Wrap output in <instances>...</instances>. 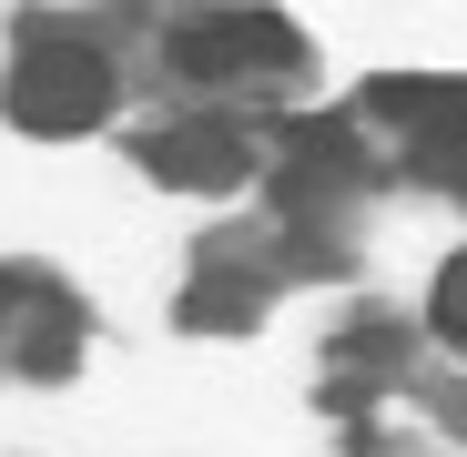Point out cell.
Returning a JSON list of instances; mask_svg holds the SVG:
<instances>
[{
  "mask_svg": "<svg viewBox=\"0 0 467 457\" xmlns=\"http://www.w3.org/2000/svg\"><path fill=\"white\" fill-rule=\"evenodd\" d=\"M0 112L21 132H41V142H71V132H92L112 112V61L92 41H71V31H41V41H21L11 82H0Z\"/></svg>",
  "mask_w": 467,
  "mask_h": 457,
  "instance_id": "6da1fadb",
  "label": "cell"
},
{
  "mask_svg": "<svg viewBox=\"0 0 467 457\" xmlns=\"http://www.w3.org/2000/svg\"><path fill=\"white\" fill-rule=\"evenodd\" d=\"M295 61L305 41L275 11H193L173 31V71H193V82H244V71H295Z\"/></svg>",
  "mask_w": 467,
  "mask_h": 457,
  "instance_id": "7a4b0ae2",
  "label": "cell"
},
{
  "mask_svg": "<svg viewBox=\"0 0 467 457\" xmlns=\"http://www.w3.org/2000/svg\"><path fill=\"white\" fill-rule=\"evenodd\" d=\"M142 173L173 183V193H223V183L254 173V152H244V132H234V122H173V132L142 142Z\"/></svg>",
  "mask_w": 467,
  "mask_h": 457,
  "instance_id": "3957f363",
  "label": "cell"
},
{
  "mask_svg": "<svg viewBox=\"0 0 467 457\" xmlns=\"http://www.w3.org/2000/svg\"><path fill=\"white\" fill-rule=\"evenodd\" d=\"M254 305H265L254 285H223V275H213V285H193L183 316H193V326H254Z\"/></svg>",
  "mask_w": 467,
  "mask_h": 457,
  "instance_id": "277c9868",
  "label": "cell"
},
{
  "mask_svg": "<svg viewBox=\"0 0 467 457\" xmlns=\"http://www.w3.org/2000/svg\"><path fill=\"white\" fill-rule=\"evenodd\" d=\"M427 316H437V336H447V346L467 356V254H457V265L437 275V295H427Z\"/></svg>",
  "mask_w": 467,
  "mask_h": 457,
  "instance_id": "5b68a950",
  "label": "cell"
},
{
  "mask_svg": "<svg viewBox=\"0 0 467 457\" xmlns=\"http://www.w3.org/2000/svg\"><path fill=\"white\" fill-rule=\"evenodd\" d=\"M417 152H427V173L467 203V122H457V132H437V142H417Z\"/></svg>",
  "mask_w": 467,
  "mask_h": 457,
  "instance_id": "8992f818",
  "label": "cell"
},
{
  "mask_svg": "<svg viewBox=\"0 0 467 457\" xmlns=\"http://www.w3.org/2000/svg\"><path fill=\"white\" fill-rule=\"evenodd\" d=\"M21 305H41V285H21V275H0V336H11V316Z\"/></svg>",
  "mask_w": 467,
  "mask_h": 457,
  "instance_id": "52a82bcc",
  "label": "cell"
}]
</instances>
